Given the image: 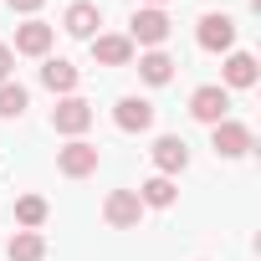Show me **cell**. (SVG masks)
<instances>
[{
  "instance_id": "30bf717a",
  "label": "cell",
  "mask_w": 261,
  "mask_h": 261,
  "mask_svg": "<svg viewBox=\"0 0 261 261\" xmlns=\"http://www.w3.org/2000/svg\"><path fill=\"white\" fill-rule=\"evenodd\" d=\"M62 26H67V36H82V41H92V31L102 26V11L92 6V0H77V6H67Z\"/></svg>"
},
{
  "instance_id": "6da1fadb",
  "label": "cell",
  "mask_w": 261,
  "mask_h": 261,
  "mask_svg": "<svg viewBox=\"0 0 261 261\" xmlns=\"http://www.w3.org/2000/svg\"><path fill=\"white\" fill-rule=\"evenodd\" d=\"M51 128H57V134H67V139H82L87 134V128H92V102L87 97H62L57 108H51Z\"/></svg>"
},
{
  "instance_id": "7402d4cb",
  "label": "cell",
  "mask_w": 261,
  "mask_h": 261,
  "mask_svg": "<svg viewBox=\"0 0 261 261\" xmlns=\"http://www.w3.org/2000/svg\"><path fill=\"white\" fill-rule=\"evenodd\" d=\"M149 6H154V11H159V6H164V0H149Z\"/></svg>"
},
{
  "instance_id": "3957f363",
  "label": "cell",
  "mask_w": 261,
  "mask_h": 261,
  "mask_svg": "<svg viewBox=\"0 0 261 261\" xmlns=\"http://www.w3.org/2000/svg\"><path fill=\"white\" fill-rule=\"evenodd\" d=\"M102 220H108L113 230H134V225L144 220V200H139L134 190H113V195L102 200Z\"/></svg>"
},
{
  "instance_id": "e0dca14e",
  "label": "cell",
  "mask_w": 261,
  "mask_h": 261,
  "mask_svg": "<svg viewBox=\"0 0 261 261\" xmlns=\"http://www.w3.org/2000/svg\"><path fill=\"white\" fill-rule=\"evenodd\" d=\"M6 256H11V261H46V241H41V230H16V241H11Z\"/></svg>"
},
{
  "instance_id": "277c9868",
  "label": "cell",
  "mask_w": 261,
  "mask_h": 261,
  "mask_svg": "<svg viewBox=\"0 0 261 261\" xmlns=\"http://www.w3.org/2000/svg\"><path fill=\"white\" fill-rule=\"evenodd\" d=\"M128 41H139V46L159 51V46L169 41V16H164V11H154V6H144V11L134 16V26H128Z\"/></svg>"
},
{
  "instance_id": "ac0fdd59",
  "label": "cell",
  "mask_w": 261,
  "mask_h": 261,
  "mask_svg": "<svg viewBox=\"0 0 261 261\" xmlns=\"http://www.w3.org/2000/svg\"><path fill=\"white\" fill-rule=\"evenodd\" d=\"M26 102H31V97H26L21 82H0V118H21Z\"/></svg>"
},
{
  "instance_id": "7a4b0ae2",
  "label": "cell",
  "mask_w": 261,
  "mask_h": 261,
  "mask_svg": "<svg viewBox=\"0 0 261 261\" xmlns=\"http://www.w3.org/2000/svg\"><path fill=\"white\" fill-rule=\"evenodd\" d=\"M97 164H102V154H97V144H87V139H72L67 149H57V169H62L67 179H87V174H97Z\"/></svg>"
},
{
  "instance_id": "8fae6325",
  "label": "cell",
  "mask_w": 261,
  "mask_h": 261,
  "mask_svg": "<svg viewBox=\"0 0 261 261\" xmlns=\"http://www.w3.org/2000/svg\"><path fill=\"white\" fill-rule=\"evenodd\" d=\"M51 36H57V31H51L46 21H26V26H16V51H21V57H46V51H51Z\"/></svg>"
},
{
  "instance_id": "5b68a950",
  "label": "cell",
  "mask_w": 261,
  "mask_h": 261,
  "mask_svg": "<svg viewBox=\"0 0 261 261\" xmlns=\"http://www.w3.org/2000/svg\"><path fill=\"white\" fill-rule=\"evenodd\" d=\"M149 154H154V169H159L164 179H174V174H185V164H190V144H185L179 134H159Z\"/></svg>"
},
{
  "instance_id": "5bb4252c",
  "label": "cell",
  "mask_w": 261,
  "mask_h": 261,
  "mask_svg": "<svg viewBox=\"0 0 261 261\" xmlns=\"http://www.w3.org/2000/svg\"><path fill=\"white\" fill-rule=\"evenodd\" d=\"M139 77H144L149 87H164V82L174 77V57H169V51H144V57H139Z\"/></svg>"
},
{
  "instance_id": "44dd1931",
  "label": "cell",
  "mask_w": 261,
  "mask_h": 261,
  "mask_svg": "<svg viewBox=\"0 0 261 261\" xmlns=\"http://www.w3.org/2000/svg\"><path fill=\"white\" fill-rule=\"evenodd\" d=\"M41 6H46V0H11V11H26V16H36Z\"/></svg>"
},
{
  "instance_id": "9a60e30c",
  "label": "cell",
  "mask_w": 261,
  "mask_h": 261,
  "mask_svg": "<svg viewBox=\"0 0 261 261\" xmlns=\"http://www.w3.org/2000/svg\"><path fill=\"white\" fill-rule=\"evenodd\" d=\"M225 87H256V57L251 51H230L225 57Z\"/></svg>"
},
{
  "instance_id": "9c48e42d",
  "label": "cell",
  "mask_w": 261,
  "mask_h": 261,
  "mask_svg": "<svg viewBox=\"0 0 261 261\" xmlns=\"http://www.w3.org/2000/svg\"><path fill=\"white\" fill-rule=\"evenodd\" d=\"M200 46H205V51H230V46H236V21L220 16V11L200 16Z\"/></svg>"
},
{
  "instance_id": "7c38bea8",
  "label": "cell",
  "mask_w": 261,
  "mask_h": 261,
  "mask_svg": "<svg viewBox=\"0 0 261 261\" xmlns=\"http://www.w3.org/2000/svg\"><path fill=\"white\" fill-rule=\"evenodd\" d=\"M92 57L102 67H128L134 62V41L128 36H92Z\"/></svg>"
},
{
  "instance_id": "52a82bcc",
  "label": "cell",
  "mask_w": 261,
  "mask_h": 261,
  "mask_svg": "<svg viewBox=\"0 0 261 261\" xmlns=\"http://www.w3.org/2000/svg\"><path fill=\"white\" fill-rule=\"evenodd\" d=\"M190 113H195L200 123H210V128H215V123H225V118H230V92H225V87H215V82H210V87H195Z\"/></svg>"
},
{
  "instance_id": "ffe728a7",
  "label": "cell",
  "mask_w": 261,
  "mask_h": 261,
  "mask_svg": "<svg viewBox=\"0 0 261 261\" xmlns=\"http://www.w3.org/2000/svg\"><path fill=\"white\" fill-rule=\"evenodd\" d=\"M11 67H16V51L0 41V82H11Z\"/></svg>"
},
{
  "instance_id": "8992f818",
  "label": "cell",
  "mask_w": 261,
  "mask_h": 261,
  "mask_svg": "<svg viewBox=\"0 0 261 261\" xmlns=\"http://www.w3.org/2000/svg\"><path fill=\"white\" fill-rule=\"evenodd\" d=\"M210 149H215L220 159H241V154H251V128L236 123V118L215 123V128H210Z\"/></svg>"
},
{
  "instance_id": "ba28073f",
  "label": "cell",
  "mask_w": 261,
  "mask_h": 261,
  "mask_svg": "<svg viewBox=\"0 0 261 261\" xmlns=\"http://www.w3.org/2000/svg\"><path fill=\"white\" fill-rule=\"evenodd\" d=\"M113 123L123 128V134H144V128H154V102L149 97H118Z\"/></svg>"
},
{
  "instance_id": "2e32d148",
  "label": "cell",
  "mask_w": 261,
  "mask_h": 261,
  "mask_svg": "<svg viewBox=\"0 0 261 261\" xmlns=\"http://www.w3.org/2000/svg\"><path fill=\"white\" fill-rule=\"evenodd\" d=\"M134 195H139L144 205H154V210H169L179 190H174V179H164V174H154V179H144V185H139Z\"/></svg>"
},
{
  "instance_id": "d6986e66",
  "label": "cell",
  "mask_w": 261,
  "mask_h": 261,
  "mask_svg": "<svg viewBox=\"0 0 261 261\" xmlns=\"http://www.w3.org/2000/svg\"><path fill=\"white\" fill-rule=\"evenodd\" d=\"M16 220H21L26 230H36V225L46 220V200H41V195H21V200H16Z\"/></svg>"
},
{
  "instance_id": "4fadbf2b",
  "label": "cell",
  "mask_w": 261,
  "mask_h": 261,
  "mask_svg": "<svg viewBox=\"0 0 261 261\" xmlns=\"http://www.w3.org/2000/svg\"><path fill=\"white\" fill-rule=\"evenodd\" d=\"M41 82H46L51 92H62V97H72V92H77V67H72L67 57H51V62L41 67Z\"/></svg>"
}]
</instances>
